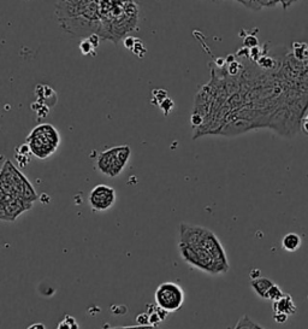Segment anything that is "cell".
I'll use <instances>...</instances> for the list:
<instances>
[{"mask_svg":"<svg viewBox=\"0 0 308 329\" xmlns=\"http://www.w3.org/2000/svg\"><path fill=\"white\" fill-rule=\"evenodd\" d=\"M243 45H245V47L247 48L256 47L258 46V39H256L254 35H248V37H246L245 41H243Z\"/></svg>","mask_w":308,"mask_h":329,"instance_id":"e0dca14e","label":"cell"},{"mask_svg":"<svg viewBox=\"0 0 308 329\" xmlns=\"http://www.w3.org/2000/svg\"><path fill=\"white\" fill-rule=\"evenodd\" d=\"M115 191L107 185H96L88 196L89 206L93 211L104 212L111 209L115 203Z\"/></svg>","mask_w":308,"mask_h":329,"instance_id":"8992f818","label":"cell"},{"mask_svg":"<svg viewBox=\"0 0 308 329\" xmlns=\"http://www.w3.org/2000/svg\"><path fill=\"white\" fill-rule=\"evenodd\" d=\"M285 294V293L282 291L281 289V287L277 286L275 283L274 286L271 287V288H270V291L267 292V295H266V301H271L272 303L274 302H277L279 301V299L282 298V297H283Z\"/></svg>","mask_w":308,"mask_h":329,"instance_id":"8fae6325","label":"cell"},{"mask_svg":"<svg viewBox=\"0 0 308 329\" xmlns=\"http://www.w3.org/2000/svg\"><path fill=\"white\" fill-rule=\"evenodd\" d=\"M272 310H274L275 314H283L287 316H291L296 314L297 308H296V304H295L293 297L285 293L279 301L274 302V304H272Z\"/></svg>","mask_w":308,"mask_h":329,"instance_id":"52a82bcc","label":"cell"},{"mask_svg":"<svg viewBox=\"0 0 308 329\" xmlns=\"http://www.w3.org/2000/svg\"><path fill=\"white\" fill-rule=\"evenodd\" d=\"M275 64H276L275 59L272 57H270V56H261L258 60V65L260 68H262V69H265V70L274 69Z\"/></svg>","mask_w":308,"mask_h":329,"instance_id":"4fadbf2b","label":"cell"},{"mask_svg":"<svg viewBox=\"0 0 308 329\" xmlns=\"http://www.w3.org/2000/svg\"><path fill=\"white\" fill-rule=\"evenodd\" d=\"M289 316L287 315H283V314H275L274 315V320L276 322H278V323H284V322H287Z\"/></svg>","mask_w":308,"mask_h":329,"instance_id":"603a6c76","label":"cell"},{"mask_svg":"<svg viewBox=\"0 0 308 329\" xmlns=\"http://www.w3.org/2000/svg\"><path fill=\"white\" fill-rule=\"evenodd\" d=\"M38 199L33 185L6 159L0 173V201H21L33 204Z\"/></svg>","mask_w":308,"mask_h":329,"instance_id":"7a4b0ae2","label":"cell"},{"mask_svg":"<svg viewBox=\"0 0 308 329\" xmlns=\"http://www.w3.org/2000/svg\"><path fill=\"white\" fill-rule=\"evenodd\" d=\"M229 65V74L231 76H236L239 75L240 72H241V65L237 62H234V63H230L227 64Z\"/></svg>","mask_w":308,"mask_h":329,"instance_id":"ffe728a7","label":"cell"},{"mask_svg":"<svg viewBox=\"0 0 308 329\" xmlns=\"http://www.w3.org/2000/svg\"><path fill=\"white\" fill-rule=\"evenodd\" d=\"M302 245V239L297 233H288L282 239V247L287 252H296Z\"/></svg>","mask_w":308,"mask_h":329,"instance_id":"9c48e42d","label":"cell"},{"mask_svg":"<svg viewBox=\"0 0 308 329\" xmlns=\"http://www.w3.org/2000/svg\"><path fill=\"white\" fill-rule=\"evenodd\" d=\"M233 329H265L262 327H260L259 324H256L254 321H252L248 316H243L241 317L239 322H237L235 327Z\"/></svg>","mask_w":308,"mask_h":329,"instance_id":"30bf717a","label":"cell"},{"mask_svg":"<svg viewBox=\"0 0 308 329\" xmlns=\"http://www.w3.org/2000/svg\"><path fill=\"white\" fill-rule=\"evenodd\" d=\"M80 50H81L82 54H92V56H95V50L96 48L93 46L91 41L88 40V38L83 39L80 44Z\"/></svg>","mask_w":308,"mask_h":329,"instance_id":"7c38bea8","label":"cell"},{"mask_svg":"<svg viewBox=\"0 0 308 329\" xmlns=\"http://www.w3.org/2000/svg\"><path fill=\"white\" fill-rule=\"evenodd\" d=\"M131 51H133V52L140 58H142L144 54H146V47H144V45L142 44V41H141L140 39H137L136 44L134 45L133 50H131Z\"/></svg>","mask_w":308,"mask_h":329,"instance_id":"9a60e30c","label":"cell"},{"mask_svg":"<svg viewBox=\"0 0 308 329\" xmlns=\"http://www.w3.org/2000/svg\"><path fill=\"white\" fill-rule=\"evenodd\" d=\"M159 106H160V109H162L163 111H164V114L168 116L169 112L171 111V110L173 109V106H175V104H173V102L171 101V99L166 98L165 101H164Z\"/></svg>","mask_w":308,"mask_h":329,"instance_id":"2e32d148","label":"cell"},{"mask_svg":"<svg viewBox=\"0 0 308 329\" xmlns=\"http://www.w3.org/2000/svg\"><path fill=\"white\" fill-rule=\"evenodd\" d=\"M131 156V150L128 145L111 147L108 150L98 153L96 157V169L108 177L120 176L127 167Z\"/></svg>","mask_w":308,"mask_h":329,"instance_id":"277c9868","label":"cell"},{"mask_svg":"<svg viewBox=\"0 0 308 329\" xmlns=\"http://www.w3.org/2000/svg\"><path fill=\"white\" fill-rule=\"evenodd\" d=\"M136 40H137V39H136V38H133V37H128V38H125V40H124V45H125V47L129 48V50H133L134 45L136 44Z\"/></svg>","mask_w":308,"mask_h":329,"instance_id":"7402d4cb","label":"cell"},{"mask_svg":"<svg viewBox=\"0 0 308 329\" xmlns=\"http://www.w3.org/2000/svg\"><path fill=\"white\" fill-rule=\"evenodd\" d=\"M154 302L169 314L176 312L184 303V291L175 282H163L154 292Z\"/></svg>","mask_w":308,"mask_h":329,"instance_id":"5b68a950","label":"cell"},{"mask_svg":"<svg viewBox=\"0 0 308 329\" xmlns=\"http://www.w3.org/2000/svg\"><path fill=\"white\" fill-rule=\"evenodd\" d=\"M27 329H46V325L44 323H40V322H36V323L30 324Z\"/></svg>","mask_w":308,"mask_h":329,"instance_id":"cb8c5ba5","label":"cell"},{"mask_svg":"<svg viewBox=\"0 0 308 329\" xmlns=\"http://www.w3.org/2000/svg\"><path fill=\"white\" fill-rule=\"evenodd\" d=\"M104 329H159L158 327H156V325H133V327H117V328H111L108 327V325H105Z\"/></svg>","mask_w":308,"mask_h":329,"instance_id":"ac0fdd59","label":"cell"},{"mask_svg":"<svg viewBox=\"0 0 308 329\" xmlns=\"http://www.w3.org/2000/svg\"><path fill=\"white\" fill-rule=\"evenodd\" d=\"M153 98H154L153 99L154 104L160 105L166 98H168L166 91H163V89H156V91H153Z\"/></svg>","mask_w":308,"mask_h":329,"instance_id":"5bb4252c","label":"cell"},{"mask_svg":"<svg viewBox=\"0 0 308 329\" xmlns=\"http://www.w3.org/2000/svg\"><path fill=\"white\" fill-rule=\"evenodd\" d=\"M178 250L181 258L190 267L210 275L229 272L226 252L217 235L202 225L181 223L178 229Z\"/></svg>","mask_w":308,"mask_h":329,"instance_id":"6da1fadb","label":"cell"},{"mask_svg":"<svg viewBox=\"0 0 308 329\" xmlns=\"http://www.w3.org/2000/svg\"><path fill=\"white\" fill-rule=\"evenodd\" d=\"M27 144L30 153L38 159H46L59 147L60 137L57 129L51 124H40L28 135Z\"/></svg>","mask_w":308,"mask_h":329,"instance_id":"3957f363","label":"cell"},{"mask_svg":"<svg viewBox=\"0 0 308 329\" xmlns=\"http://www.w3.org/2000/svg\"><path fill=\"white\" fill-rule=\"evenodd\" d=\"M136 322L140 325H148L149 324V315L148 312H143L136 317Z\"/></svg>","mask_w":308,"mask_h":329,"instance_id":"d6986e66","label":"cell"},{"mask_svg":"<svg viewBox=\"0 0 308 329\" xmlns=\"http://www.w3.org/2000/svg\"><path fill=\"white\" fill-rule=\"evenodd\" d=\"M275 285L274 281L267 279V277H258V279H253L250 287L253 288V291L256 293V295H259L260 298L266 299L267 292L270 291L272 286Z\"/></svg>","mask_w":308,"mask_h":329,"instance_id":"ba28073f","label":"cell"},{"mask_svg":"<svg viewBox=\"0 0 308 329\" xmlns=\"http://www.w3.org/2000/svg\"><path fill=\"white\" fill-rule=\"evenodd\" d=\"M202 122H204V117L199 114H192L191 115V124H194L195 127H199L201 125Z\"/></svg>","mask_w":308,"mask_h":329,"instance_id":"44dd1931","label":"cell"}]
</instances>
